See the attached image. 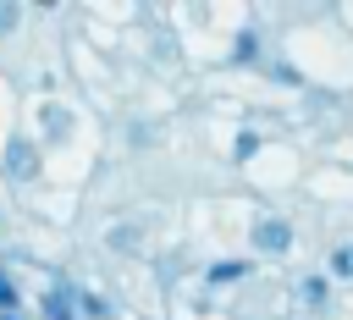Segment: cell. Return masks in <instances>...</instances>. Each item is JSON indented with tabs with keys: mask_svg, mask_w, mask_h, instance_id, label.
<instances>
[{
	"mask_svg": "<svg viewBox=\"0 0 353 320\" xmlns=\"http://www.w3.org/2000/svg\"><path fill=\"white\" fill-rule=\"evenodd\" d=\"M254 50H259L254 33H237V50H232V55H237V61H254Z\"/></svg>",
	"mask_w": 353,
	"mask_h": 320,
	"instance_id": "obj_11",
	"label": "cell"
},
{
	"mask_svg": "<svg viewBox=\"0 0 353 320\" xmlns=\"http://www.w3.org/2000/svg\"><path fill=\"white\" fill-rule=\"evenodd\" d=\"M331 270H336V276H347V281H353V243H342V248H336V254H331Z\"/></svg>",
	"mask_w": 353,
	"mask_h": 320,
	"instance_id": "obj_8",
	"label": "cell"
},
{
	"mask_svg": "<svg viewBox=\"0 0 353 320\" xmlns=\"http://www.w3.org/2000/svg\"><path fill=\"white\" fill-rule=\"evenodd\" d=\"M254 149H259V132H237V160H254Z\"/></svg>",
	"mask_w": 353,
	"mask_h": 320,
	"instance_id": "obj_9",
	"label": "cell"
},
{
	"mask_svg": "<svg viewBox=\"0 0 353 320\" xmlns=\"http://www.w3.org/2000/svg\"><path fill=\"white\" fill-rule=\"evenodd\" d=\"M138 243H143V232H138V226H132V232H127V226H116V232H110V248H116V254H127V248H138Z\"/></svg>",
	"mask_w": 353,
	"mask_h": 320,
	"instance_id": "obj_6",
	"label": "cell"
},
{
	"mask_svg": "<svg viewBox=\"0 0 353 320\" xmlns=\"http://www.w3.org/2000/svg\"><path fill=\"white\" fill-rule=\"evenodd\" d=\"M33 166H39V160H33V143L11 138V143H6V171H11L17 182H28V177H33Z\"/></svg>",
	"mask_w": 353,
	"mask_h": 320,
	"instance_id": "obj_2",
	"label": "cell"
},
{
	"mask_svg": "<svg viewBox=\"0 0 353 320\" xmlns=\"http://www.w3.org/2000/svg\"><path fill=\"white\" fill-rule=\"evenodd\" d=\"M11 303H17V292H11V281L0 276V309H11Z\"/></svg>",
	"mask_w": 353,
	"mask_h": 320,
	"instance_id": "obj_13",
	"label": "cell"
},
{
	"mask_svg": "<svg viewBox=\"0 0 353 320\" xmlns=\"http://www.w3.org/2000/svg\"><path fill=\"white\" fill-rule=\"evenodd\" d=\"M254 248H259V254H287V248H292V226L276 221V215L254 221Z\"/></svg>",
	"mask_w": 353,
	"mask_h": 320,
	"instance_id": "obj_1",
	"label": "cell"
},
{
	"mask_svg": "<svg viewBox=\"0 0 353 320\" xmlns=\"http://www.w3.org/2000/svg\"><path fill=\"white\" fill-rule=\"evenodd\" d=\"M17 28V6H0V33H11Z\"/></svg>",
	"mask_w": 353,
	"mask_h": 320,
	"instance_id": "obj_12",
	"label": "cell"
},
{
	"mask_svg": "<svg viewBox=\"0 0 353 320\" xmlns=\"http://www.w3.org/2000/svg\"><path fill=\"white\" fill-rule=\"evenodd\" d=\"M39 121H44V132H55V138H61V132H72V116H66L61 105H50V110H39Z\"/></svg>",
	"mask_w": 353,
	"mask_h": 320,
	"instance_id": "obj_5",
	"label": "cell"
},
{
	"mask_svg": "<svg viewBox=\"0 0 353 320\" xmlns=\"http://www.w3.org/2000/svg\"><path fill=\"white\" fill-rule=\"evenodd\" d=\"M298 298H303V303H325V281H320V276H303V281H298Z\"/></svg>",
	"mask_w": 353,
	"mask_h": 320,
	"instance_id": "obj_7",
	"label": "cell"
},
{
	"mask_svg": "<svg viewBox=\"0 0 353 320\" xmlns=\"http://www.w3.org/2000/svg\"><path fill=\"white\" fill-rule=\"evenodd\" d=\"M77 309L94 320V314H105V298H94V292H77Z\"/></svg>",
	"mask_w": 353,
	"mask_h": 320,
	"instance_id": "obj_10",
	"label": "cell"
},
{
	"mask_svg": "<svg viewBox=\"0 0 353 320\" xmlns=\"http://www.w3.org/2000/svg\"><path fill=\"white\" fill-rule=\"evenodd\" d=\"M39 309H44V320H72V287H50Z\"/></svg>",
	"mask_w": 353,
	"mask_h": 320,
	"instance_id": "obj_3",
	"label": "cell"
},
{
	"mask_svg": "<svg viewBox=\"0 0 353 320\" xmlns=\"http://www.w3.org/2000/svg\"><path fill=\"white\" fill-rule=\"evenodd\" d=\"M204 276H210L215 287H232V281H243V276H248V265H243V259H215Z\"/></svg>",
	"mask_w": 353,
	"mask_h": 320,
	"instance_id": "obj_4",
	"label": "cell"
}]
</instances>
